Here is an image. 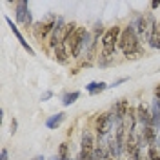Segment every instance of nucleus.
Returning a JSON list of instances; mask_svg holds the SVG:
<instances>
[{"mask_svg": "<svg viewBox=\"0 0 160 160\" xmlns=\"http://www.w3.org/2000/svg\"><path fill=\"white\" fill-rule=\"evenodd\" d=\"M17 128H18V122L13 118V120H11V133H13V135L17 133Z\"/></svg>", "mask_w": 160, "mask_h": 160, "instance_id": "aec40b11", "label": "nucleus"}, {"mask_svg": "<svg viewBox=\"0 0 160 160\" xmlns=\"http://www.w3.org/2000/svg\"><path fill=\"white\" fill-rule=\"evenodd\" d=\"M122 35V28L120 26H113L108 28L106 33L102 35V51L98 57H106V58H113L115 53L118 49V40Z\"/></svg>", "mask_w": 160, "mask_h": 160, "instance_id": "7ed1b4c3", "label": "nucleus"}, {"mask_svg": "<svg viewBox=\"0 0 160 160\" xmlns=\"http://www.w3.org/2000/svg\"><path fill=\"white\" fill-rule=\"evenodd\" d=\"M131 26L135 28L140 40H148V31H149V18H148V15H137L135 20L131 22Z\"/></svg>", "mask_w": 160, "mask_h": 160, "instance_id": "1a4fd4ad", "label": "nucleus"}, {"mask_svg": "<svg viewBox=\"0 0 160 160\" xmlns=\"http://www.w3.org/2000/svg\"><path fill=\"white\" fill-rule=\"evenodd\" d=\"M129 100L126 98H120L118 102H115V106H113V115H115V124L118 126V124H124L126 122V117H128V113H129ZM115 126V128H117Z\"/></svg>", "mask_w": 160, "mask_h": 160, "instance_id": "6e6552de", "label": "nucleus"}, {"mask_svg": "<svg viewBox=\"0 0 160 160\" xmlns=\"http://www.w3.org/2000/svg\"><path fill=\"white\" fill-rule=\"evenodd\" d=\"M64 120H66V113L60 111V113H57V115H51L49 118L46 120V128H48V129H58Z\"/></svg>", "mask_w": 160, "mask_h": 160, "instance_id": "4468645a", "label": "nucleus"}, {"mask_svg": "<svg viewBox=\"0 0 160 160\" xmlns=\"http://www.w3.org/2000/svg\"><path fill=\"white\" fill-rule=\"evenodd\" d=\"M58 157L62 160H69V146H68V142H62V144H60Z\"/></svg>", "mask_w": 160, "mask_h": 160, "instance_id": "a211bd4d", "label": "nucleus"}, {"mask_svg": "<svg viewBox=\"0 0 160 160\" xmlns=\"http://www.w3.org/2000/svg\"><path fill=\"white\" fill-rule=\"evenodd\" d=\"M66 48L69 49L71 58H80L82 53H86L88 48L91 46V33L84 26H78L77 31L71 35V38H68L66 42Z\"/></svg>", "mask_w": 160, "mask_h": 160, "instance_id": "f03ea898", "label": "nucleus"}, {"mask_svg": "<svg viewBox=\"0 0 160 160\" xmlns=\"http://www.w3.org/2000/svg\"><path fill=\"white\" fill-rule=\"evenodd\" d=\"M148 158L149 160H160V148L157 144L148 148Z\"/></svg>", "mask_w": 160, "mask_h": 160, "instance_id": "f3484780", "label": "nucleus"}, {"mask_svg": "<svg viewBox=\"0 0 160 160\" xmlns=\"http://www.w3.org/2000/svg\"><path fill=\"white\" fill-rule=\"evenodd\" d=\"M53 57H55V60H57L58 64H64V66H66V64L69 62L71 55H69V49L66 48V44H58V46L53 49Z\"/></svg>", "mask_w": 160, "mask_h": 160, "instance_id": "ddd939ff", "label": "nucleus"}, {"mask_svg": "<svg viewBox=\"0 0 160 160\" xmlns=\"http://www.w3.org/2000/svg\"><path fill=\"white\" fill-rule=\"evenodd\" d=\"M137 118H138V124L142 126V129L153 126L151 109H148V106H144V104H138V106H137Z\"/></svg>", "mask_w": 160, "mask_h": 160, "instance_id": "9b49d317", "label": "nucleus"}, {"mask_svg": "<svg viewBox=\"0 0 160 160\" xmlns=\"http://www.w3.org/2000/svg\"><path fill=\"white\" fill-rule=\"evenodd\" d=\"M148 18H149V31H148V40L146 42L149 44V48L160 51V24L151 13L148 15Z\"/></svg>", "mask_w": 160, "mask_h": 160, "instance_id": "0eeeda50", "label": "nucleus"}, {"mask_svg": "<svg viewBox=\"0 0 160 160\" xmlns=\"http://www.w3.org/2000/svg\"><path fill=\"white\" fill-rule=\"evenodd\" d=\"M51 160H62V158H60L58 155H57V157H53V158H51Z\"/></svg>", "mask_w": 160, "mask_h": 160, "instance_id": "393cba45", "label": "nucleus"}, {"mask_svg": "<svg viewBox=\"0 0 160 160\" xmlns=\"http://www.w3.org/2000/svg\"><path fill=\"white\" fill-rule=\"evenodd\" d=\"M64 33H66V22H64V18L57 20V26H55V29H53V33H51L49 37V48L51 49H55L58 44H64Z\"/></svg>", "mask_w": 160, "mask_h": 160, "instance_id": "9d476101", "label": "nucleus"}, {"mask_svg": "<svg viewBox=\"0 0 160 160\" xmlns=\"http://www.w3.org/2000/svg\"><path fill=\"white\" fill-rule=\"evenodd\" d=\"M115 115L113 111H106V113H100L97 120H95V131H97V137L98 140H104L108 135H109L113 128H115Z\"/></svg>", "mask_w": 160, "mask_h": 160, "instance_id": "20e7f679", "label": "nucleus"}, {"mask_svg": "<svg viewBox=\"0 0 160 160\" xmlns=\"http://www.w3.org/2000/svg\"><path fill=\"white\" fill-rule=\"evenodd\" d=\"M160 6V2H157V0H155V2H151V8H153V9H155V8H158Z\"/></svg>", "mask_w": 160, "mask_h": 160, "instance_id": "b1692460", "label": "nucleus"}, {"mask_svg": "<svg viewBox=\"0 0 160 160\" xmlns=\"http://www.w3.org/2000/svg\"><path fill=\"white\" fill-rule=\"evenodd\" d=\"M4 20H6V22H8V24H9L11 31H13V35H15V37H17V38H18L20 46H22V48H24V49L28 51V53H29V55H35V51H33V48H31L29 44H28V42H26V38H24V37H22V33H20V31H18V26H17V24H13V20H11L9 17H4Z\"/></svg>", "mask_w": 160, "mask_h": 160, "instance_id": "f8f14e48", "label": "nucleus"}, {"mask_svg": "<svg viewBox=\"0 0 160 160\" xmlns=\"http://www.w3.org/2000/svg\"><path fill=\"white\" fill-rule=\"evenodd\" d=\"M0 160H8V149L6 148L0 151Z\"/></svg>", "mask_w": 160, "mask_h": 160, "instance_id": "4be33fe9", "label": "nucleus"}, {"mask_svg": "<svg viewBox=\"0 0 160 160\" xmlns=\"http://www.w3.org/2000/svg\"><path fill=\"white\" fill-rule=\"evenodd\" d=\"M106 89H109V84H106V82H89L86 86V91L89 95H100L102 91H106Z\"/></svg>", "mask_w": 160, "mask_h": 160, "instance_id": "2eb2a0df", "label": "nucleus"}, {"mask_svg": "<svg viewBox=\"0 0 160 160\" xmlns=\"http://www.w3.org/2000/svg\"><path fill=\"white\" fill-rule=\"evenodd\" d=\"M57 17L55 15H49L46 20H40V22H35L33 24V35H35V38L38 40L40 44L44 42L46 38H49L53 29H55V26H57Z\"/></svg>", "mask_w": 160, "mask_h": 160, "instance_id": "39448f33", "label": "nucleus"}, {"mask_svg": "<svg viewBox=\"0 0 160 160\" xmlns=\"http://www.w3.org/2000/svg\"><path fill=\"white\" fill-rule=\"evenodd\" d=\"M124 82H128V77H122V78L115 80L113 84H109V88H117V86H120V84H124Z\"/></svg>", "mask_w": 160, "mask_h": 160, "instance_id": "6ab92c4d", "label": "nucleus"}, {"mask_svg": "<svg viewBox=\"0 0 160 160\" xmlns=\"http://www.w3.org/2000/svg\"><path fill=\"white\" fill-rule=\"evenodd\" d=\"M155 98H160V84L155 88Z\"/></svg>", "mask_w": 160, "mask_h": 160, "instance_id": "5701e85b", "label": "nucleus"}, {"mask_svg": "<svg viewBox=\"0 0 160 160\" xmlns=\"http://www.w3.org/2000/svg\"><path fill=\"white\" fill-rule=\"evenodd\" d=\"M51 97H53V91H46V93H42V97H40V98H42V100H49Z\"/></svg>", "mask_w": 160, "mask_h": 160, "instance_id": "412c9836", "label": "nucleus"}, {"mask_svg": "<svg viewBox=\"0 0 160 160\" xmlns=\"http://www.w3.org/2000/svg\"><path fill=\"white\" fill-rule=\"evenodd\" d=\"M15 17H17V22L29 28L33 24V18H31V11H29V2L28 0H20L15 4Z\"/></svg>", "mask_w": 160, "mask_h": 160, "instance_id": "423d86ee", "label": "nucleus"}, {"mask_svg": "<svg viewBox=\"0 0 160 160\" xmlns=\"http://www.w3.org/2000/svg\"><path fill=\"white\" fill-rule=\"evenodd\" d=\"M118 49L128 60H137L144 55V48H142V40L138 38L137 31L133 26H126L122 28V35L118 40Z\"/></svg>", "mask_w": 160, "mask_h": 160, "instance_id": "f257e3e1", "label": "nucleus"}, {"mask_svg": "<svg viewBox=\"0 0 160 160\" xmlns=\"http://www.w3.org/2000/svg\"><path fill=\"white\" fill-rule=\"evenodd\" d=\"M78 98H80V91H71V93H66V95L62 97V104L68 108L71 104H75Z\"/></svg>", "mask_w": 160, "mask_h": 160, "instance_id": "dca6fc26", "label": "nucleus"}, {"mask_svg": "<svg viewBox=\"0 0 160 160\" xmlns=\"http://www.w3.org/2000/svg\"><path fill=\"white\" fill-rule=\"evenodd\" d=\"M129 160H133V158H129Z\"/></svg>", "mask_w": 160, "mask_h": 160, "instance_id": "a878e982", "label": "nucleus"}]
</instances>
